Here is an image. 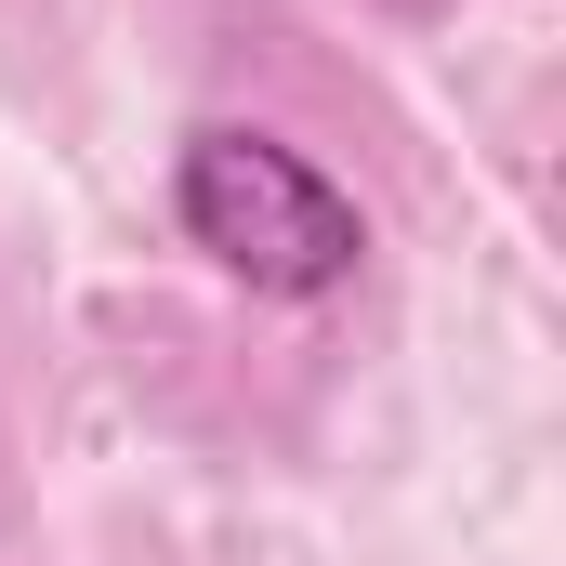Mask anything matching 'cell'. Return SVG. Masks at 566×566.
Instances as JSON below:
<instances>
[{"mask_svg":"<svg viewBox=\"0 0 566 566\" xmlns=\"http://www.w3.org/2000/svg\"><path fill=\"white\" fill-rule=\"evenodd\" d=\"M171 224H185L238 290H264V303H329V290L369 264L356 198H343L303 145L238 133V119L185 133V158H171Z\"/></svg>","mask_w":566,"mask_h":566,"instance_id":"obj_1","label":"cell"}]
</instances>
